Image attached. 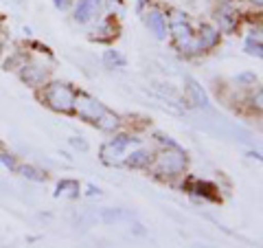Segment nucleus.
Listing matches in <instances>:
<instances>
[{
  "mask_svg": "<svg viewBox=\"0 0 263 248\" xmlns=\"http://www.w3.org/2000/svg\"><path fill=\"white\" fill-rule=\"evenodd\" d=\"M44 101L48 108H53L55 112H72L75 93L66 84H51L44 90Z\"/></svg>",
  "mask_w": 263,
  "mask_h": 248,
  "instance_id": "nucleus-1",
  "label": "nucleus"
},
{
  "mask_svg": "<svg viewBox=\"0 0 263 248\" xmlns=\"http://www.w3.org/2000/svg\"><path fill=\"white\" fill-rule=\"evenodd\" d=\"M184 167H186V156H184V152H180L176 145H171L169 152L158 154V158L154 163V169H156V173H160V176H176V173L184 171Z\"/></svg>",
  "mask_w": 263,
  "mask_h": 248,
  "instance_id": "nucleus-2",
  "label": "nucleus"
},
{
  "mask_svg": "<svg viewBox=\"0 0 263 248\" xmlns=\"http://www.w3.org/2000/svg\"><path fill=\"white\" fill-rule=\"evenodd\" d=\"M132 143H136V138H129L125 134H121L117 136L114 140H110V143H105L101 147V161L105 165H121V163H125V152H127V147Z\"/></svg>",
  "mask_w": 263,
  "mask_h": 248,
  "instance_id": "nucleus-3",
  "label": "nucleus"
},
{
  "mask_svg": "<svg viewBox=\"0 0 263 248\" xmlns=\"http://www.w3.org/2000/svg\"><path fill=\"white\" fill-rule=\"evenodd\" d=\"M72 110H75L84 121H90V123H97L99 117L105 112L101 101H97L95 97L84 95V93L75 95V105H72Z\"/></svg>",
  "mask_w": 263,
  "mask_h": 248,
  "instance_id": "nucleus-4",
  "label": "nucleus"
},
{
  "mask_svg": "<svg viewBox=\"0 0 263 248\" xmlns=\"http://www.w3.org/2000/svg\"><path fill=\"white\" fill-rule=\"evenodd\" d=\"M176 15H178V18L174 20V24H171V33H174L176 44L182 48V51H186V53H200V51H197V44H195L191 27L186 24L184 18H180V13H176Z\"/></svg>",
  "mask_w": 263,
  "mask_h": 248,
  "instance_id": "nucleus-5",
  "label": "nucleus"
},
{
  "mask_svg": "<svg viewBox=\"0 0 263 248\" xmlns=\"http://www.w3.org/2000/svg\"><path fill=\"white\" fill-rule=\"evenodd\" d=\"M215 18L219 22V29L221 31H233L235 24H237V11H235V7L230 5V3H221Z\"/></svg>",
  "mask_w": 263,
  "mask_h": 248,
  "instance_id": "nucleus-6",
  "label": "nucleus"
},
{
  "mask_svg": "<svg viewBox=\"0 0 263 248\" xmlns=\"http://www.w3.org/2000/svg\"><path fill=\"white\" fill-rule=\"evenodd\" d=\"M217 42H219V31L213 29L211 24H202V27H200V38L195 40L197 51H206V48H213V46H217Z\"/></svg>",
  "mask_w": 263,
  "mask_h": 248,
  "instance_id": "nucleus-7",
  "label": "nucleus"
},
{
  "mask_svg": "<svg viewBox=\"0 0 263 248\" xmlns=\"http://www.w3.org/2000/svg\"><path fill=\"white\" fill-rule=\"evenodd\" d=\"M99 7H101V0H79L77 9H75V20L77 22L92 20L99 11Z\"/></svg>",
  "mask_w": 263,
  "mask_h": 248,
  "instance_id": "nucleus-8",
  "label": "nucleus"
},
{
  "mask_svg": "<svg viewBox=\"0 0 263 248\" xmlns=\"http://www.w3.org/2000/svg\"><path fill=\"white\" fill-rule=\"evenodd\" d=\"M186 93H189V99H191V103L197 105V108H206V105H209L206 93H204L202 86L197 84L193 77H186Z\"/></svg>",
  "mask_w": 263,
  "mask_h": 248,
  "instance_id": "nucleus-9",
  "label": "nucleus"
},
{
  "mask_svg": "<svg viewBox=\"0 0 263 248\" xmlns=\"http://www.w3.org/2000/svg\"><path fill=\"white\" fill-rule=\"evenodd\" d=\"M22 79L27 81L29 86H40L42 81L46 79V68H42V66H33V64H27L22 66Z\"/></svg>",
  "mask_w": 263,
  "mask_h": 248,
  "instance_id": "nucleus-10",
  "label": "nucleus"
},
{
  "mask_svg": "<svg viewBox=\"0 0 263 248\" xmlns=\"http://www.w3.org/2000/svg\"><path fill=\"white\" fill-rule=\"evenodd\" d=\"M147 24H149V29L154 31V36L158 40L167 38V22H164V15L160 11H149L147 13Z\"/></svg>",
  "mask_w": 263,
  "mask_h": 248,
  "instance_id": "nucleus-11",
  "label": "nucleus"
},
{
  "mask_svg": "<svg viewBox=\"0 0 263 248\" xmlns=\"http://www.w3.org/2000/svg\"><path fill=\"white\" fill-rule=\"evenodd\" d=\"M125 163L129 167H147V165L152 163V154L147 150H136L129 154V158H125Z\"/></svg>",
  "mask_w": 263,
  "mask_h": 248,
  "instance_id": "nucleus-12",
  "label": "nucleus"
},
{
  "mask_svg": "<svg viewBox=\"0 0 263 248\" xmlns=\"http://www.w3.org/2000/svg\"><path fill=\"white\" fill-rule=\"evenodd\" d=\"M55 196L57 198H60V196H64V198H77L79 196V183H75V180H62V183L57 185Z\"/></svg>",
  "mask_w": 263,
  "mask_h": 248,
  "instance_id": "nucleus-13",
  "label": "nucleus"
},
{
  "mask_svg": "<svg viewBox=\"0 0 263 248\" xmlns=\"http://www.w3.org/2000/svg\"><path fill=\"white\" fill-rule=\"evenodd\" d=\"M97 126L101 128V130H105V132H112V130H117V128H119V117H117V114H112L110 110H105L101 117H99Z\"/></svg>",
  "mask_w": 263,
  "mask_h": 248,
  "instance_id": "nucleus-14",
  "label": "nucleus"
},
{
  "mask_svg": "<svg viewBox=\"0 0 263 248\" xmlns=\"http://www.w3.org/2000/svg\"><path fill=\"white\" fill-rule=\"evenodd\" d=\"M103 62L108 68H123V66H125V57H123L119 51H105Z\"/></svg>",
  "mask_w": 263,
  "mask_h": 248,
  "instance_id": "nucleus-15",
  "label": "nucleus"
},
{
  "mask_svg": "<svg viewBox=\"0 0 263 248\" xmlns=\"http://www.w3.org/2000/svg\"><path fill=\"white\" fill-rule=\"evenodd\" d=\"M195 191L200 193V196H204V198H209V200H217V193H213V191H217L213 185H209V183H197V187H195Z\"/></svg>",
  "mask_w": 263,
  "mask_h": 248,
  "instance_id": "nucleus-16",
  "label": "nucleus"
},
{
  "mask_svg": "<svg viewBox=\"0 0 263 248\" xmlns=\"http://www.w3.org/2000/svg\"><path fill=\"white\" fill-rule=\"evenodd\" d=\"M22 176L29 178V180H35V183H44L46 180V173H42L35 167H22Z\"/></svg>",
  "mask_w": 263,
  "mask_h": 248,
  "instance_id": "nucleus-17",
  "label": "nucleus"
},
{
  "mask_svg": "<svg viewBox=\"0 0 263 248\" xmlns=\"http://www.w3.org/2000/svg\"><path fill=\"white\" fill-rule=\"evenodd\" d=\"M246 51H248L250 55H254V57H261L263 53V46H261V42H259V40H257V42H254V40L252 38H248V42H246Z\"/></svg>",
  "mask_w": 263,
  "mask_h": 248,
  "instance_id": "nucleus-18",
  "label": "nucleus"
},
{
  "mask_svg": "<svg viewBox=\"0 0 263 248\" xmlns=\"http://www.w3.org/2000/svg\"><path fill=\"white\" fill-rule=\"evenodd\" d=\"M0 163L5 165V167H9V169H15V161H13V156H9L7 152L0 150Z\"/></svg>",
  "mask_w": 263,
  "mask_h": 248,
  "instance_id": "nucleus-19",
  "label": "nucleus"
},
{
  "mask_svg": "<svg viewBox=\"0 0 263 248\" xmlns=\"http://www.w3.org/2000/svg\"><path fill=\"white\" fill-rule=\"evenodd\" d=\"M53 3H55V7H57V9H68V5L72 3V0H53Z\"/></svg>",
  "mask_w": 263,
  "mask_h": 248,
  "instance_id": "nucleus-20",
  "label": "nucleus"
},
{
  "mask_svg": "<svg viewBox=\"0 0 263 248\" xmlns=\"http://www.w3.org/2000/svg\"><path fill=\"white\" fill-rule=\"evenodd\" d=\"M72 143H75L77 147H81V150H88V145L84 143V140H77V138H72Z\"/></svg>",
  "mask_w": 263,
  "mask_h": 248,
  "instance_id": "nucleus-21",
  "label": "nucleus"
},
{
  "mask_svg": "<svg viewBox=\"0 0 263 248\" xmlns=\"http://www.w3.org/2000/svg\"><path fill=\"white\" fill-rule=\"evenodd\" d=\"M252 3H254V5H257V7H261V3H263V0H252Z\"/></svg>",
  "mask_w": 263,
  "mask_h": 248,
  "instance_id": "nucleus-22",
  "label": "nucleus"
},
{
  "mask_svg": "<svg viewBox=\"0 0 263 248\" xmlns=\"http://www.w3.org/2000/svg\"><path fill=\"white\" fill-rule=\"evenodd\" d=\"M0 46H3V33H0Z\"/></svg>",
  "mask_w": 263,
  "mask_h": 248,
  "instance_id": "nucleus-23",
  "label": "nucleus"
}]
</instances>
